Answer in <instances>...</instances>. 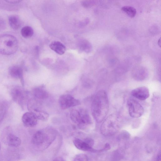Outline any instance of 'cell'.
<instances>
[{
	"instance_id": "6da1fadb",
	"label": "cell",
	"mask_w": 161,
	"mask_h": 161,
	"mask_svg": "<svg viewBox=\"0 0 161 161\" xmlns=\"http://www.w3.org/2000/svg\"><path fill=\"white\" fill-rule=\"evenodd\" d=\"M109 110V102L106 92L99 91L95 96L91 105L92 115L98 122H102L106 116Z\"/></svg>"
},
{
	"instance_id": "7a4b0ae2",
	"label": "cell",
	"mask_w": 161,
	"mask_h": 161,
	"mask_svg": "<svg viewBox=\"0 0 161 161\" xmlns=\"http://www.w3.org/2000/svg\"><path fill=\"white\" fill-rule=\"evenodd\" d=\"M56 137V134L53 130H39L33 135L31 142L41 150H43L51 144Z\"/></svg>"
},
{
	"instance_id": "3957f363",
	"label": "cell",
	"mask_w": 161,
	"mask_h": 161,
	"mask_svg": "<svg viewBox=\"0 0 161 161\" xmlns=\"http://www.w3.org/2000/svg\"><path fill=\"white\" fill-rule=\"evenodd\" d=\"M17 39L13 36L9 34L0 35V53L10 55L15 53L18 48Z\"/></svg>"
},
{
	"instance_id": "277c9868",
	"label": "cell",
	"mask_w": 161,
	"mask_h": 161,
	"mask_svg": "<svg viewBox=\"0 0 161 161\" xmlns=\"http://www.w3.org/2000/svg\"><path fill=\"white\" fill-rule=\"evenodd\" d=\"M120 123L117 115L112 114L104 121L100 127L101 133L106 136L114 135L120 129Z\"/></svg>"
},
{
	"instance_id": "5b68a950",
	"label": "cell",
	"mask_w": 161,
	"mask_h": 161,
	"mask_svg": "<svg viewBox=\"0 0 161 161\" xmlns=\"http://www.w3.org/2000/svg\"><path fill=\"white\" fill-rule=\"evenodd\" d=\"M27 92L21 87L15 86L10 91V95L13 101L23 108L26 103L28 97Z\"/></svg>"
},
{
	"instance_id": "8992f818",
	"label": "cell",
	"mask_w": 161,
	"mask_h": 161,
	"mask_svg": "<svg viewBox=\"0 0 161 161\" xmlns=\"http://www.w3.org/2000/svg\"><path fill=\"white\" fill-rule=\"evenodd\" d=\"M129 114L130 116L134 118H138L143 114L144 109L137 101L130 98L127 101Z\"/></svg>"
},
{
	"instance_id": "52a82bcc",
	"label": "cell",
	"mask_w": 161,
	"mask_h": 161,
	"mask_svg": "<svg viewBox=\"0 0 161 161\" xmlns=\"http://www.w3.org/2000/svg\"><path fill=\"white\" fill-rule=\"evenodd\" d=\"M59 103L61 108L64 109L78 105L80 103L79 101L69 94H64L60 96Z\"/></svg>"
},
{
	"instance_id": "ba28073f",
	"label": "cell",
	"mask_w": 161,
	"mask_h": 161,
	"mask_svg": "<svg viewBox=\"0 0 161 161\" xmlns=\"http://www.w3.org/2000/svg\"><path fill=\"white\" fill-rule=\"evenodd\" d=\"M3 141L8 145L12 147H17L21 143V140L18 137L11 132H8L3 136Z\"/></svg>"
},
{
	"instance_id": "9c48e42d",
	"label": "cell",
	"mask_w": 161,
	"mask_h": 161,
	"mask_svg": "<svg viewBox=\"0 0 161 161\" xmlns=\"http://www.w3.org/2000/svg\"><path fill=\"white\" fill-rule=\"evenodd\" d=\"M131 94L133 96L141 100L146 99L150 95L148 88L144 86L139 87L132 90Z\"/></svg>"
},
{
	"instance_id": "30bf717a",
	"label": "cell",
	"mask_w": 161,
	"mask_h": 161,
	"mask_svg": "<svg viewBox=\"0 0 161 161\" xmlns=\"http://www.w3.org/2000/svg\"><path fill=\"white\" fill-rule=\"evenodd\" d=\"M9 73L12 77L19 79L22 86L24 85L23 71L22 68L19 65H13L9 67Z\"/></svg>"
},
{
	"instance_id": "8fae6325",
	"label": "cell",
	"mask_w": 161,
	"mask_h": 161,
	"mask_svg": "<svg viewBox=\"0 0 161 161\" xmlns=\"http://www.w3.org/2000/svg\"><path fill=\"white\" fill-rule=\"evenodd\" d=\"M37 119L35 115L30 112L24 113L22 117L24 125L27 127H32L35 126L37 124Z\"/></svg>"
},
{
	"instance_id": "7c38bea8",
	"label": "cell",
	"mask_w": 161,
	"mask_h": 161,
	"mask_svg": "<svg viewBox=\"0 0 161 161\" xmlns=\"http://www.w3.org/2000/svg\"><path fill=\"white\" fill-rule=\"evenodd\" d=\"M74 145L78 149L83 151L95 152L92 147L90 146L85 140L75 138L73 140Z\"/></svg>"
},
{
	"instance_id": "4fadbf2b",
	"label": "cell",
	"mask_w": 161,
	"mask_h": 161,
	"mask_svg": "<svg viewBox=\"0 0 161 161\" xmlns=\"http://www.w3.org/2000/svg\"><path fill=\"white\" fill-rule=\"evenodd\" d=\"M49 47L51 49L60 55L64 54L66 50L65 46L58 41L52 42L49 45Z\"/></svg>"
},
{
	"instance_id": "5bb4252c",
	"label": "cell",
	"mask_w": 161,
	"mask_h": 161,
	"mask_svg": "<svg viewBox=\"0 0 161 161\" xmlns=\"http://www.w3.org/2000/svg\"><path fill=\"white\" fill-rule=\"evenodd\" d=\"M9 23L10 27L13 29L16 30L20 27L21 23L19 17L16 15H12L8 18Z\"/></svg>"
},
{
	"instance_id": "9a60e30c",
	"label": "cell",
	"mask_w": 161,
	"mask_h": 161,
	"mask_svg": "<svg viewBox=\"0 0 161 161\" xmlns=\"http://www.w3.org/2000/svg\"><path fill=\"white\" fill-rule=\"evenodd\" d=\"M33 94L35 97L39 99H45L48 96L45 90L39 87L35 88L33 91Z\"/></svg>"
},
{
	"instance_id": "2e32d148",
	"label": "cell",
	"mask_w": 161,
	"mask_h": 161,
	"mask_svg": "<svg viewBox=\"0 0 161 161\" xmlns=\"http://www.w3.org/2000/svg\"><path fill=\"white\" fill-rule=\"evenodd\" d=\"M146 71L143 69H135L134 71L133 76L134 78L138 80L144 79L146 75Z\"/></svg>"
},
{
	"instance_id": "e0dca14e",
	"label": "cell",
	"mask_w": 161,
	"mask_h": 161,
	"mask_svg": "<svg viewBox=\"0 0 161 161\" xmlns=\"http://www.w3.org/2000/svg\"><path fill=\"white\" fill-rule=\"evenodd\" d=\"M21 33L24 37L28 38L31 37L33 35L34 31L31 27L27 26L21 29Z\"/></svg>"
},
{
	"instance_id": "ac0fdd59",
	"label": "cell",
	"mask_w": 161,
	"mask_h": 161,
	"mask_svg": "<svg viewBox=\"0 0 161 161\" xmlns=\"http://www.w3.org/2000/svg\"><path fill=\"white\" fill-rule=\"evenodd\" d=\"M121 9L122 11L126 13L130 17H134L136 14V9L131 6H124L121 8Z\"/></svg>"
},
{
	"instance_id": "d6986e66",
	"label": "cell",
	"mask_w": 161,
	"mask_h": 161,
	"mask_svg": "<svg viewBox=\"0 0 161 161\" xmlns=\"http://www.w3.org/2000/svg\"><path fill=\"white\" fill-rule=\"evenodd\" d=\"M73 161H89L87 156L84 154H79L74 158Z\"/></svg>"
},
{
	"instance_id": "ffe728a7",
	"label": "cell",
	"mask_w": 161,
	"mask_h": 161,
	"mask_svg": "<svg viewBox=\"0 0 161 161\" xmlns=\"http://www.w3.org/2000/svg\"><path fill=\"white\" fill-rule=\"evenodd\" d=\"M4 103L0 102V122L3 119L6 112V105Z\"/></svg>"
},
{
	"instance_id": "44dd1931",
	"label": "cell",
	"mask_w": 161,
	"mask_h": 161,
	"mask_svg": "<svg viewBox=\"0 0 161 161\" xmlns=\"http://www.w3.org/2000/svg\"><path fill=\"white\" fill-rule=\"evenodd\" d=\"M5 26V23L4 20L0 18V30L3 29Z\"/></svg>"
},
{
	"instance_id": "7402d4cb",
	"label": "cell",
	"mask_w": 161,
	"mask_h": 161,
	"mask_svg": "<svg viewBox=\"0 0 161 161\" xmlns=\"http://www.w3.org/2000/svg\"><path fill=\"white\" fill-rule=\"evenodd\" d=\"M21 1V0H6L5 1L6 2H8V3H12V4H15L18 3H19Z\"/></svg>"
},
{
	"instance_id": "603a6c76",
	"label": "cell",
	"mask_w": 161,
	"mask_h": 161,
	"mask_svg": "<svg viewBox=\"0 0 161 161\" xmlns=\"http://www.w3.org/2000/svg\"><path fill=\"white\" fill-rule=\"evenodd\" d=\"M110 145L108 143L105 144L103 150H107L110 149Z\"/></svg>"
},
{
	"instance_id": "cb8c5ba5",
	"label": "cell",
	"mask_w": 161,
	"mask_h": 161,
	"mask_svg": "<svg viewBox=\"0 0 161 161\" xmlns=\"http://www.w3.org/2000/svg\"><path fill=\"white\" fill-rule=\"evenodd\" d=\"M53 161H65L64 159L61 157H58L56 158Z\"/></svg>"
},
{
	"instance_id": "d4e9b609",
	"label": "cell",
	"mask_w": 161,
	"mask_h": 161,
	"mask_svg": "<svg viewBox=\"0 0 161 161\" xmlns=\"http://www.w3.org/2000/svg\"><path fill=\"white\" fill-rule=\"evenodd\" d=\"M161 153L160 152L158 154V155L157 156V161H161Z\"/></svg>"
},
{
	"instance_id": "484cf974",
	"label": "cell",
	"mask_w": 161,
	"mask_h": 161,
	"mask_svg": "<svg viewBox=\"0 0 161 161\" xmlns=\"http://www.w3.org/2000/svg\"><path fill=\"white\" fill-rule=\"evenodd\" d=\"M161 39H160V38L158 40V45L160 46V47L161 46Z\"/></svg>"
},
{
	"instance_id": "4316f807",
	"label": "cell",
	"mask_w": 161,
	"mask_h": 161,
	"mask_svg": "<svg viewBox=\"0 0 161 161\" xmlns=\"http://www.w3.org/2000/svg\"><path fill=\"white\" fill-rule=\"evenodd\" d=\"M1 149V143L0 142V151Z\"/></svg>"
}]
</instances>
